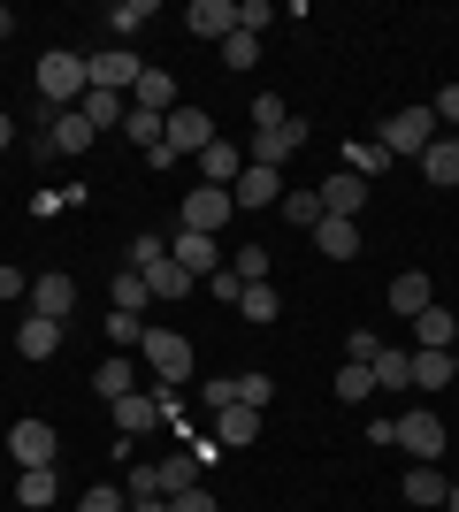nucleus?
I'll return each instance as SVG.
<instances>
[{
  "instance_id": "0eeeda50",
  "label": "nucleus",
  "mask_w": 459,
  "mask_h": 512,
  "mask_svg": "<svg viewBox=\"0 0 459 512\" xmlns=\"http://www.w3.org/2000/svg\"><path fill=\"white\" fill-rule=\"evenodd\" d=\"M398 444L414 451V467H437V451H444V421L429 406H414V413H398Z\"/></svg>"
},
{
  "instance_id": "f8f14e48",
  "label": "nucleus",
  "mask_w": 459,
  "mask_h": 512,
  "mask_svg": "<svg viewBox=\"0 0 459 512\" xmlns=\"http://www.w3.org/2000/svg\"><path fill=\"white\" fill-rule=\"evenodd\" d=\"M169 421V413H161V390H131V398H115V428H123V436H146V428H161Z\"/></svg>"
},
{
  "instance_id": "9d476101",
  "label": "nucleus",
  "mask_w": 459,
  "mask_h": 512,
  "mask_svg": "<svg viewBox=\"0 0 459 512\" xmlns=\"http://www.w3.org/2000/svg\"><path fill=\"white\" fill-rule=\"evenodd\" d=\"M69 306H77V276H62V268L31 276V314L39 321H69Z\"/></svg>"
},
{
  "instance_id": "6ab92c4d",
  "label": "nucleus",
  "mask_w": 459,
  "mask_h": 512,
  "mask_svg": "<svg viewBox=\"0 0 459 512\" xmlns=\"http://www.w3.org/2000/svg\"><path fill=\"white\" fill-rule=\"evenodd\" d=\"M230 199H238V207H276V199H284V176H276V169H253V161H245V176L230 184Z\"/></svg>"
},
{
  "instance_id": "3c124183",
  "label": "nucleus",
  "mask_w": 459,
  "mask_h": 512,
  "mask_svg": "<svg viewBox=\"0 0 459 512\" xmlns=\"http://www.w3.org/2000/svg\"><path fill=\"white\" fill-rule=\"evenodd\" d=\"M69 207V192H46V184H39V192H31V214H39V222H54V214H62Z\"/></svg>"
},
{
  "instance_id": "b1692460",
  "label": "nucleus",
  "mask_w": 459,
  "mask_h": 512,
  "mask_svg": "<svg viewBox=\"0 0 459 512\" xmlns=\"http://www.w3.org/2000/svg\"><path fill=\"white\" fill-rule=\"evenodd\" d=\"M138 276H146V291L153 299H192V276H184V268H176V260H153V268H138Z\"/></svg>"
},
{
  "instance_id": "39448f33",
  "label": "nucleus",
  "mask_w": 459,
  "mask_h": 512,
  "mask_svg": "<svg viewBox=\"0 0 459 512\" xmlns=\"http://www.w3.org/2000/svg\"><path fill=\"white\" fill-rule=\"evenodd\" d=\"M161 146H169V161H184V153H192V161H199V153L215 146V123H207L199 107H176L169 123H161Z\"/></svg>"
},
{
  "instance_id": "9b49d317",
  "label": "nucleus",
  "mask_w": 459,
  "mask_h": 512,
  "mask_svg": "<svg viewBox=\"0 0 459 512\" xmlns=\"http://www.w3.org/2000/svg\"><path fill=\"white\" fill-rule=\"evenodd\" d=\"M169 260H176V268H184V276H192V283H207V276H215V268H222V245H215V237H199V230H176Z\"/></svg>"
},
{
  "instance_id": "6e6d98bb",
  "label": "nucleus",
  "mask_w": 459,
  "mask_h": 512,
  "mask_svg": "<svg viewBox=\"0 0 459 512\" xmlns=\"http://www.w3.org/2000/svg\"><path fill=\"white\" fill-rule=\"evenodd\" d=\"M131 512H169V497H131Z\"/></svg>"
},
{
  "instance_id": "7c9ffc66",
  "label": "nucleus",
  "mask_w": 459,
  "mask_h": 512,
  "mask_svg": "<svg viewBox=\"0 0 459 512\" xmlns=\"http://www.w3.org/2000/svg\"><path fill=\"white\" fill-rule=\"evenodd\" d=\"M146 23H153V0H115V8H108V31H115V39H138Z\"/></svg>"
},
{
  "instance_id": "f3484780",
  "label": "nucleus",
  "mask_w": 459,
  "mask_h": 512,
  "mask_svg": "<svg viewBox=\"0 0 459 512\" xmlns=\"http://www.w3.org/2000/svg\"><path fill=\"white\" fill-rule=\"evenodd\" d=\"M314 253H322V260H352V253H360V222L322 214V222H314Z\"/></svg>"
},
{
  "instance_id": "09e8293b",
  "label": "nucleus",
  "mask_w": 459,
  "mask_h": 512,
  "mask_svg": "<svg viewBox=\"0 0 459 512\" xmlns=\"http://www.w3.org/2000/svg\"><path fill=\"white\" fill-rule=\"evenodd\" d=\"M375 352H383V337H375V329H352V344H345V360L375 367Z\"/></svg>"
},
{
  "instance_id": "4be33fe9",
  "label": "nucleus",
  "mask_w": 459,
  "mask_h": 512,
  "mask_svg": "<svg viewBox=\"0 0 459 512\" xmlns=\"http://www.w3.org/2000/svg\"><path fill=\"white\" fill-rule=\"evenodd\" d=\"M77 115H85L92 130H123V115H131V107H123V92H100V85H92L85 100H77Z\"/></svg>"
},
{
  "instance_id": "c756f323",
  "label": "nucleus",
  "mask_w": 459,
  "mask_h": 512,
  "mask_svg": "<svg viewBox=\"0 0 459 512\" xmlns=\"http://www.w3.org/2000/svg\"><path fill=\"white\" fill-rule=\"evenodd\" d=\"M414 383V352H391V344H383V352H375V390H406Z\"/></svg>"
},
{
  "instance_id": "5701e85b",
  "label": "nucleus",
  "mask_w": 459,
  "mask_h": 512,
  "mask_svg": "<svg viewBox=\"0 0 459 512\" xmlns=\"http://www.w3.org/2000/svg\"><path fill=\"white\" fill-rule=\"evenodd\" d=\"M131 92H138V107H146V115H176V77H169V69H146Z\"/></svg>"
},
{
  "instance_id": "4468645a",
  "label": "nucleus",
  "mask_w": 459,
  "mask_h": 512,
  "mask_svg": "<svg viewBox=\"0 0 459 512\" xmlns=\"http://www.w3.org/2000/svg\"><path fill=\"white\" fill-rule=\"evenodd\" d=\"M452 344H459V314L421 306V314H414V352H452Z\"/></svg>"
},
{
  "instance_id": "1a4fd4ad",
  "label": "nucleus",
  "mask_w": 459,
  "mask_h": 512,
  "mask_svg": "<svg viewBox=\"0 0 459 512\" xmlns=\"http://www.w3.org/2000/svg\"><path fill=\"white\" fill-rule=\"evenodd\" d=\"M230 214H238V199L222 192V184H199V192L184 199V230H199V237H215L222 222H230Z\"/></svg>"
},
{
  "instance_id": "cd10ccee",
  "label": "nucleus",
  "mask_w": 459,
  "mask_h": 512,
  "mask_svg": "<svg viewBox=\"0 0 459 512\" xmlns=\"http://www.w3.org/2000/svg\"><path fill=\"white\" fill-rule=\"evenodd\" d=\"M92 390H100V398H108V406H115V398H131V390H138L131 360H123V352H115V360H100V375H92Z\"/></svg>"
},
{
  "instance_id": "2f4dec72",
  "label": "nucleus",
  "mask_w": 459,
  "mask_h": 512,
  "mask_svg": "<svg viewBox=\"0 0 459 512\" xmlns=\"http://www.w3.org/2000/svg\"><path fill=\"white\" fill-rule=\"evenodd\" d=\"M108 299H115V314H146L153 291H146V276H138V268H123V276L108 283Z\"/></svg>"
},
{
  "instance_id": "49530a36",
  "label": "nucleus",
  "mask_w": 459,
  "mask_h": 512,
  "mask_svg": "<svg viewBox=\"0 0 459 512\" xmlns=\"http://www.w3.org/2000/svg\"><path fill=\"white\" fill-rule=\"evenodd\" d=\"M207 291H215L222 306H238V299H245V283H238V268H215V276H207Z\"/></svg>"
},
{
  "instance_id": "7ed1b4c3",
  "label": "nucleus",
  "mask_w": 459,
  "mask_h": 512,
  "mask_svg": "<svg viewBox=\"0 0 459 512\" xmlns=\"http://www.w3.org/2000/svg\"><path fill=\"white\" fill-rule=\"evenodd\" d=\"M138 352H146V367L161 375V390L192 383V344L176 337V329H146V344H138Z\"/></svg>"
},
{
  "instance_id": "13d9d810",
  "label": "nucleus",
  "mask_w": 459,
  "mask_h": 512,
  "mask_svg": "<svg viewBox=\"0 0 459 512\" xmlns=\"http://www.w3.org/2000/svg\"><path fill=\"white\" fill-rule=\"evenodd\" d=\"M8 31H16V8H0V39H8Z\"/></svg>"
},
{
  "instance_id": "c85d7f7f",
  "label": "nucleus",
  "mask_w": 459,
  "mask_h": 512,
  "mask_svg": "<svg viewBox=\"0 0 459 512\" xmlns=\"http://www.w3.org/2000/svg\"><path fill=\"white\" fill-rule=\"evenodd\" d=\"M391 306H398V314H406V321H414L421 306H437V299H429V276H421V268H406V276L391 283Z\"/></svg>"
},
{
  "instance_id": "4d7b16f0",
  "label": "nucleus",
  "mask_w": 459,
  "mask_h": 512,
  "mask_svg": "<svg viewBox=\"0 0 459 512\" xmlns=\"http://www.w3.org/2000/svg\"><path fill=\"white\" fill-rule=\"evenodd\" d=\"M16 146V115H0V153Z\"/></svg>"
},
{
  "instance_id": "864d4df0",
  "label": "nucleus",
  "mask_w": 459,
  "mask_h": 512,
  "mask_svg": "<svg viewBox=\"0 0 459 512\" xmlns=\"http://www.w3.org/2000/svg\"><path fill=\"white\" fill-rule=\"evenodd\" d=\"M0 299H31V276H23V268H0Z\"/></svg>"
},
{
  "instance_id": "423d86ee",
  "label": "nucleus",
  "mask_w": 459,
  "mask_h": 512,
  "mask_svg": "<svg viewBox=\"0 0 459 512\" xmlns=\"http://www.w3.org/2000/svg\"><path fill=\"white\" fill-rule=\"evenodd\" d=\"M54 451H62V436H54L46 421H16V428H8V459H16L23 474H31V467H54Z\"/></svg>"
},
{
  "instance_id": "4c0bfd02",
  "label": "nucleus",
  "mask_w": 459,
  "mask_h": 512,
  "mask_svg": "<svg viewBox=\"0 0 459 512\" xmlns=\"http://www.w3.org/2000/svg\"><path fill=\"white\" fill-rule=\"evenodd\" d=\"M414 383L444 390V383H452V352H414Z\"/></svg>"
},
{
  "instance_id": "2eb2a0df",
  "label": "nucleus",
  "mask_w": 459,
  "mask_h": 512,
  "mask_svg": "<svg viewBox=\"0 0 459 512\" xmlns=\"http://www.w3.org/2000/svg\"><path fill=\"white\" fill-rule=\"evenodd\" d=\"M92 138H100V130H92L77 107H69V115H46V146L69 153V161H77V153H92Z\"/></svg>"
},
{
  "instance_id": "603ef678",
  "label": "nucleus",
  "mask_w": 459,
  "mask_h": 512,
  "mask_svg": "<svg viewBox=\"0 0 459 512\" xmlns=\"http://www.w3.org/2000/svg\"><path fill=\"white\" fill-rule=\"evenodd\" d=\"M429 115H437V123H459V85H444L437 100H429Z\"/></svg>"
},
{
  "instance_id": "de8ad7c7",
  "label": "nucleus",
  "mask_w": 459,
  "mask_h": 512,
  "mask_svg": "<svg viewBox=\"0 0 459 512\" xmlns=\"http://www.w3.org/2000/svg\"><path fill=\"white\" fill-rule=\"evenodd\" d=\"M268 123H291V107L276 100V92H261V100H253V130H268Z\"/></svg>"
},
{
  "instance_id": "20e7f679",
  "label": "nucleus",
  "mask_w": 459,
  "mask_h": 512,
  "mask_svg": "<svg viewBox=\"0 0 459 512\" xmlns=\"http://www.w3.org/2000/svg\"><path fill=\"white\" fill-rule=\"evenodd\" d=\"M299 146H306V123L291 115V123H268V130H253V146H245V161H253V169H276V176H284V161H291Z\"/></svg>"
},
{
  "instance_id": "c9c22d12",
  "label": "nucleus",
  "mask_w": 459,
  "mask_h": 512,
  "mask_svg": "<svg viewBox=\"0 0 459 512\" xmlns=\"http://www.w3.org/2000/svg\"><path fill=\"white\" fill-rule=\"evenodd\" d=\"M276 214L299 222V230H314V222H322V192H284V199H276Z\"/></svg>"
},
{
  "instance_id": "58836bf2",
  "label": "nucleus",
  "mask_w": 459,
  "mask_h": 512,
  "mask_svg": "<svg viewBox=\"0 0 459 512\" xmlns=\"http://www.w3.org/2000/svg\"><path fill=\"white\" fill-rule=\"evenodd\" d=\"M253 62H261V39L230 31V39H222V69H253Z\"/></svg>"
},
{
  "instance_id": "f03ea898",
  "label": "nucleus",
  "mask_w": 459,
  "mask_h": 512,
  "mask_svg": "<svg viewBox=\"0 0 459 512\" xmlns=\"http://www.w3.org/2000/svg\"><path fill=\"white\" fill-rule=\"evenodd\" d=\"M375 146L391 153V161H414V153H429V146H437V115H429V107H398V115H383Z\"/></svg>"
},
{
  "instance_id": "ddd939ff",
  "label": "nucleus",
  "mask_w": 459,
  "mask_h": 512,
  "mask_svg": "<svg viewBox=\"0 0 459 512\" xmlns=\"http://www.w3.org/2000/svg\"><path fill=\"white\" fill-rule=\"evenodd\" d=\"M184 31H199V39H230V31H238V8H230V0H192V8H184Z\"/></svg>"
},
{
  "instance_id": "c03bdc74",
  "label": "nucleus",
  "mask_w": 459,
  "mask_h": 512,
  "mask_svg": "<svg viewBox=\"0 0 459 512\" xmlns=\"http://www.w3.org/2000/svg\"><path fill=\"white\" fill-rule=\"evenodd\" d=\"M268 23H276V8H268V0H238V31H245V39H261Z\"/></svg>"
},
{
  "instance_id": "dca6fc26",
  "label": "nucleus",
  "mask_w": 459,
  "mask_h": 512,
  "mask_svg": "<svg viewBox=\"0 0 459 512\" xmlns=\"http://www.w3.org/2000/svg\"><path fill=\"white\" fill-rule=\"evenodd\" d=\"M238 176H245V146H230V138H215V146L199 153V184H222V192H230Z\"/></svg>"
},
{
  "instance_id": "a18cd8bd",
  "label": "nucleus",
  "mask_w": 459,
  "mask_h": 512,
  "mask_svg": "<svg viewBox=\"0 0 459 512\" xmlns=\"http://www.w3.org/2000/svg\"><path fill=\"white\" fill-rule=\"evenodd\" d=\"M77 512H131V490H108V482H100V490H85Z\"/></svg>"
},
{
  "instance_id": "f704fd0d",
  "label": "nucleus",
  "mask_w": 459,
  "mask_h": 512,
  "mask_svg": "<svg viewBox=\"0 0 459 512\" xmlns=\"http://www.w3.org/2000/svg\"><path fill=\"white\" fill-rule=\"evenodd\" d=\"M337 398H345V406H360V398H375V367L345 360V367H337Z\"/></svg>"
},
{
  "instance_id": "79ce46f5",
  "label": "nucleus",
  "mask_w": 459,
  "mask_h": 512,
  "mask_svg": "<svg viewBox=\"0 0 459 512\" xmlns=\"http://www.w3.org/2000/svg\"><path fill=\"white\" fill-rule=\"evenodd\" d=\"M153 260H169V237H161V230H138L131 237V268H153Z\"/></svg>"
},
{
  "instance_id": "a878e982",
  "label": "nucleus",
  "mask_w": 459,
  "mask_h": 512,
  "mask_svg": "<svg viewBox=\"0 0 459 512\" xmlns=\"http://www.w3.org/2000/svg\"><path fill=\"white\" fill-rule=\"evenodd\" d=\"M421 176H429V184H444V192H452V184H459V138H437V146L421 153Z\"/></svg>"
},
{
  "instance_id": "37998d69",
  "label": "nucleus",
  "mask_w": 459,
  "mask_h": 512,
  "mask_svg": "<svg viewBox=\"0 0 459 512\" xmlns=\"http://www.w3.org/2000/svg\"><path fill=\"white\" fill-rule=\"evenodd\" d=\"M230 268H238V283H268V245H238Z\"/></svg>"
},
{
  "instance_id": "bb28decb",
  "label": "nucleus",
  "mask_w": 459,
  "mask_h": 512,
  "mask_svg": "<svg viewBox=\"0 0 459 512\" xmlns=\"http://www.w3.org/2000/svg\"><path fill=\"white\" fill-rule=\"evenodd\" d=\"M345 169H352V176H360V184H375V176L391 169V153L375 146V138H352V146H345Z\"/></svg>"
},
{
  "instance_id": "72a5a7b5",
  "label": "nucleus",
  "mask_w": 459,
  "mask_h": 512,
  "mask_svg": "<svg viewBox=\"0 0 459 512\" xmlns=\"http://www.w3.org/2000/svg\"><path fill=\"white\" fill-rule=\"evenodd\" d=\"M238 314H245V321H276V314H284V299H276V283H245Z\"/></svg>"
},
{
  "instance_id": "052dcab7",
  "label": "nucleus",
  "mask_w": 459,
  "mask_h": 512,
  "mask_svg": "<svg viewBox=\"0 0 459 512\" xmlns=\"http://www.w3.org/2000/svg\"><path fill=\"white\" fill-rule=\"evenodd\" d=\"M452 383H459V352H452Z\"/></svg>"
},
{
  "instance_id": "8fccbe9b",
  "label": "nucleus",
  "mask_w": 459,
  "mask_h": 512,
  "mask_svg": "<svg viewBox=\"0 0 459 512\" xmlns=\"http://www.w3.org/2000/svg\"><path fill=\"white\" fill-rule=\"evenodd\" d=\"M169 512H222V505H215V497H207V490L192 482V490H176V497H169Z\"/></svg>"
},
{
  "instance_id": "6e6552de",
  "label": "nucleus",
  "mask_w": 459,
  "mask_h": 512,
  "mask_svg": "<svg viewBox=\"0 0 459 512\" xmlns=\"http://www.w3.org/2000/svg\"><path fill=\"white\" fill-rule=\"evenodd\" d=\"M85 77L100 92H123V85H138V77H146V62H138L131 46H108V54H85Z\"/></svg>"
},
{
  "instance_id": "f257e3e1",
  "label": "nucleus",
  "mask_w": 459,
  "mask_h": 512,
  "mask_svg": "<svg viewBox=\"0 0 459 512\" xmlns=\"http://www.w3.org/2000/svg\"><path fill=\"white\" fill-rule=\"evenodd\" d=\"M92 92L85 54H39V115H69Z\"/></svg>"
},
{
  "instance_id": "a211bd4d",
  "label": "nucleus",
  "mask_w": 459,
  "mask_h": 512,
  "mask_svg": "<svg viewBox=\"0 0 459 512\" xmlns=\"http://www.w3.org/2000/svg\"><path fill=\"white\" fill-rule=\"evenodd\" d=\"M253 436H261V413L253 406H215V444L222 451H245Z\"/></svg>"
},
{
  "instance_id": "e433bc0d",
  "label": "nucleus",
  "mask_w": 459,
  "mask_h": 512,
  "mask_svg": "<svg viewBox=\"0 0 459 512\" xmlns=\"http://www.w3.org/2000/svg\"><path fill=\"white\" fill-rule=\"evenodd\" d=\"M16 497H23L31 512H46V505H54V467H31V474L16 482Z\"/></svg>"
},
{
  "instance_id": "a19ab883",
  "label": "nucleus",
  "mask_w": 459,
  "mask_h": 512,
  "mask_svg": "<svg viewBox=\"0 0 459 512\" xmlns=\"http://www.w3.org/2000/svg\"><path fill=\"white\" fill-rule=\"evenodd\" d=\"M108 344H115V352L146 344V321H138V314H108Z\"/></svg>"
},
{
  "instance_id": "5fc2aeb1",
  "label": "nucleus",
  "mask_w": 459,
  "mask_h": 512,
  "mask_svg": "<svg viewBox=\"0 0 459 512\" xmlns=\"http://www.w3.org/2000/svg\"><path fill=\"white\" fill-rule=\"evenodd\" d=\"M131 497H161V482H153V467H131V482H123Z\"/></svg>"
},
{
  "instance_id": "bf43d9fd",
  "label": "nucleus",
  "mask_w": 459,
  "mask_h": 512,
  "mask_svg": "<svg viewBox=\"0 0 459 512\" xmlns=\"http://www.w3.org/2000/svg\"><path fill=\"white\" fill-rule=\"evenodd\" d=\"M444 512H459V482H452V497H444Z\"/></svg>"
},
{
  "instance_id": "393cba45",
  "label": "nucleus",
  "mask_w": 459,
  "mask_h": 512,
  "mask_svg": "<svg viewBox=\"0 0 459 512\" xmlns=\"http://www.w3.org/2000/svg\"><path fill=\"white\" fill-rule=\"evenodd\" d=\"M199 474H207V467H199L192 451H169V459H161V467H153V482H161V497H176V490H192Z\"/></svg>"
},
{
  "instance_id": "412c9836",
  "label": "nucleus",
  "mask_w": 459,
  "mask_h": 512,
  "mask_svg": "<svg viewBox=\"0 0 459 512\" xmlns=\"http://www.w3.org/2000/svg\"><path fill=\"white\" fill-rule=\"evenodd\" d=\"M360 199H368V184H360L352 169H337V176L322 184V214H345V222H352V214H360Z\"/></svg>"
},
{
  "instance_id": "473e14b6",
  "label": "nucleus",
  "mask_w": 459,
  "mask_h": 512,
  "mask_svg": "<svg viewBox=\"0 0 459 512\" xmlns=\"http://www.w3.org/2000/svg\"><path fill=\"white\" fill-rule=\"evenodd\" d=\"M444 497H452V482H444L437 467H414V474H406V505H444Z\"/></svg>"
},
{
  "instance_id": "aec40b11",
  "label": "nucleus",
  "mask_w": 459,
  "mask_h": 512,
  "mask_svg": "<svg viewBox=\"0 0 459 512\" xmlns=\"http://www.w3.org/2000/svg\"><path fill=\"white\" fill-rule=\"evenodd\" d=\"M16 352H23V360H54V352H62V321H39V314H31L16 329Z\"/></svg>"
},
{
  "instance_id": "ea45409f",
  "label": "nucleus",
  "mask_w": 459,
  "mask_h": 512,
  "mask_svg": "<svg viewBox=\"0 0 459 512\" xmlns=\"http://www.w3.org/2000/svg\"><path fill=\"white\" fill-rule=\"evenodd\" d=\"M161 123H169V115H146V107H131V115H123V130H131V138H138V146H161Z\"/></svg>"
}]
</instances>
